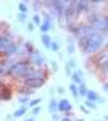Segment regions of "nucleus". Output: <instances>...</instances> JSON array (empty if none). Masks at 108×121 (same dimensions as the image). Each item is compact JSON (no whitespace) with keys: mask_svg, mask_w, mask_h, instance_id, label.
I'll return each mask as SVG.
<instances>
[{"mask_svg":"<svg viewBox=\"0 0 108 121\" xmlns=\"http://www.w3.org/2000/svg\"><path fill=\"white\" fill-rule=\"evenodd\" d=\"M105 44V36L102 34V32H92L89 36H84V37L78 39V47L81 48L82 53H95V52H99L102 45Z\"/></svg>","mask_w":108,"mask_h":121,"instance_id":"nucleus-1","label":"nucleus"},{"mask_svg":"<svg viewBox=\"0 0 108 121\" xmlns=\"http://www.w3.org/2000/svg\"><path fill=\"white\" fill-rule=\"evenodd\" d=\"M32 69V66L29 63V60H21V61H15L13 65L8 68V73L10 76H15V78H26V74Z\"/></svg>","mask_w":108,"mask_h":121,"instance_id":"nucleus-2","label":"nucleus"},{"mask_svg":"<svg viewBox=\"0 0 108 121\" xmlns=\"http://www.w3.org/2000/svg\"><path fill=\"white\" fill-rule=\"evenodd\" d=\"M44 5L45 7H52V8H53V13L56 15V18L63 19L65 8H66V2H61V0H58V2H45Z\"/></svg>","mask_w":108,"mask_h":121,"instance_id":"nucleus-3","label":"nucleus"},{"mask_svg":"<svg viewBox=\"0 0 108 121\" xmlns=\"http://www.w3.org/2000/svg\"><path fill=\"white\" fill-rule=\"evenodd\" d=\"M45 84V78H34V79H27V81H24V86L26 87H29V89H39V87H42Z\"/></svg>","mask_w":108,"mask_h":121,"instance_id":"nucleus-4","label":"nucleus"},{"mask_svg":"<svg viewBox=\"0 0 108 121\" xmlns=\"http://www.w3.org/2000/svg\"><path fill=\"white\" fill-rule=\"evenodd\" d=\"M71 110H73V105L68 99H60L58 100V112L60 113H69L71 115Z\"/></svg>","mask_w":108,"mask_h":121,"instance_id":"nucleus-5","label":"nucleus"},{"mask_svg":"<svg viewBox=\"0 0 108 121\" xmlns=\"http://www.w3.org/2000/svg\"><path fill=\"white\" fill-rule=\"evenodd\" d=\"M31 61H32L36 66H45V63H47V58H45V56L42 55L40 52H37V50H36V52L31 55Z\"/></svg>","mask_w":108,"mask_h":121,"instance_id":"nucleus-6","label":"nucleus"},{"mask_svg":"<svg viewBox=\"0 0 108 121\" xmlns=\"http://www.w3.org/2000/svg\"><path fill=\"white\" fill-rule=\"evenodd\" d=\"M10 99H11V89L7 84H3L0 81V100H7L8 102Z\"/></svg>","mask_w":108,"mask_h":121,"instance_id":"nucleus-7","label":"nucleus"},{"mask_svg":"<svg viewBox=\"0 0 108 121\" xmlns=\"http://www.w3.org/2000/svg\"><path fill=\"white\" fill-rule=\"evenodd\" d=\"M74 15H78V13H76V2H69V3L66 2V8H65V18L69 21V19H71Z\"/></svg>","mask_w":108,"mask_h":121,"instance_id":"nucleus-8","label":"nucleus"},{"mask_svg":"<svg viewBox=\"0 0 108 121\" xmlns=\"http://www.w3.org/2000/svg\"><path fill=\"white\" fill-rule=\"evenodd\" d=\"M90 7H92V3L90 2H76V13L78 15H81V13H89L90 11Z\"/></svg>","mask_w":108,"mask_h":121,"instance_id":"nucleus-9","label":"nucleus"},{"mask_svg":"<svg viewBox=\"0 0 108 121\" xmlns=\"http://www.w3.org/2000/svg\"><path fill=\"white\" fill-rule=\"evenodd\" d=\"M86 100L95 102L97 105H99V103H103V102H105V100H103V99H102V97H100V95L95 92V91H90V89H89V92H87V97H86Z\"/></svg>","mask_w":108,"mask_h":121,"instance_id":"nucleus-10","label":"nucleus"},{"mask_svg":"<svg viewBox=\"0 0 108 121\" xmlns=\"http://www.w3.org/2000/svg\"><path fill=\"white\" fill-rule=\"evenodd\" d=\"M71 79H73V82L76 84V86H79V84L84 82V73H82L81 69H74L73 74H71Z\"/></svg>","mask_w":108,"mask_h":121,"instance_id":"nucleus-11","label":"nucleus"},{"mask_svg":"<svg viewBox=\"0 0 108 121\" xmlns=\"http://www.w3.org/2000/svg\"><path fill=\"white\" fill-rule=\"evenodd\" d=\"M19 52V47L16 45V44H10L8 47H7V48H5V50H3V53H5V55H15V53H18Z\"/></svg>","mask_w":108,"mask_h":121,"instance_id":"nucleus-12","label":"nucleus"},{"mask_svg":"<svg viewBox=\"0 0 108 121\" xmlns=\"http://www.w3.org/2000/svg\"><path fill=\"white\" fill-rule=\"evenodd\" d=\"M27 112V105H21L19 108H16L15 110V113H13V118H21V116H24Z\"/></svg>","mask_w":108,"mask_h":121,"instance_id":"nucleus-13","label":"nucleus"},{"mask_svg":"<svg viewBox=\"0 0 108 121\" xmlns=\"http://www.w3.org/2000/svg\"><path fill=\"white\" fill-rule=\"evenodd\" d=\"M10 44H11V40H10L8 36H0V50H2V52H3Z\"/></svg>","mask_w":108,"mask_h":121,"instance_id":"nucleus-14","label":"nucleus"},{"mask_svg":"<svg viewBox=\"0 0 108 121\" xmlns=\"http://www.w3.org/2000/svg\"><path fill=\"white\" fill-rule=\"evenodd\" d=\"M50 28H52V21L44 19V21H42V24H40V31H42V34H48Z\"/></svg>","mask_w":108,"mask_h":121,"instance_id":"nucleus-15","label":"nucleus"},{"mask_svg":"<svg viewBox=\"0 0 108 121\" xmlns=\"http://www.w3.org/2000/svg\"><path fill=\"white\" fill-rule=\"evenodd\" d=\"M40 40H42V44H44L45 48H50V47H52V37H50L48 34H42Z\"/></svg>","mask_w":108,"mask_h":121,"instance_id":"nucleus-16","label":"nucleus"},{"mask_svg":"<svg viewBox=\"0 0 108 121\" xmlns=\"http://www.w3.org/2000/svg\"><path fill=\"white\" fill-rule=\"evenodd\" d=\"M78 91H79V95H81V97H87V92H89V89H87V86H86L84 82L78 86Z\"/></svg>","mask_w":108,"mask_h":121,"instance_id":"nucleus-17","label":"nucleus"},{"mask_svg":"<svg viewBox=\"0 0 108 121\" xmlns=\"http://www.w3.org/2000/svg\"><path fill=\"white\" fill-rule=\"evenodd\" d=\"M48 110H50L52 113L58 112V102H56V99H52V100H50V103H48Z\"/></svg>","mask_w":108,"mask_h":121,"instance_id":"nucleus-18","label":"nucleus"},{"mask_svg":"<svg viewBox=\"0 0 108 121\" xmlns=\"http://www.w3.org/2000/svg\"><path fill=\"white\" fill-rule=\"evenodd\" d=\"M18 10H19V13L26 15L27 11H29V7H27V3H26V2H19V3H18Z\"/></svg>","mask_w":108,"mask_h":121,"instance_id":"nucleus-19","label":"nucleus"},{"mask_svg":"<svg viewBox=\"0 0 108 121\" xmlns=\"http://www.w3.org/2000/svg\"><path fill=\"white\" fill-rule=\"evenodd\" d=\"M69 92L73 94V97H74V99H78V97H79V91H78V86H76L74 82L69 84Z\"/></svg>","mask_w":108,"mask_h":121,"instance_id":"nucleus-20","label":"nucleus"},{"mask_svg":"<svg viewBox=\"0 0 108 121\" xmlns=\"http://www.w3.org/2000/svg\"><path fill=\"white\" fill-rule=\"evenodd\" d=\"M74 42H73V39H68V48H66V52H68V55H73L74 53Z\"/></svg>","mask_w":108,"mask_h":121,"instance_id":"nucleus-21","label":"nucleus"},{"mask_svg":"<svg viewBox=\"0 0 108 121\" xmlns=\"http://www.w3.org/2000/svg\"><path fill=\"white\" fill-rule=\"evenodd\" d=\"M26 52L27 53H29V55H32V53H34V52H36V47L32 45V44H31V42H26Z\"/></svg>","mask_w":108,"mask_h":121,"instance_id":"nucleus-22","label":"nucleus"},{"mask_svg":"<svg viewBox=\"0 0 108 121\" xmlns=\"http://www.w3.org/2000/svg\"><path fill=\"white\" fill-rule=\"evenodd\" d=\"M42 99H34V100H29L27 103V107H31V108H34V107H39V103H40Z\"/></svg>","mask_w":108,"mask_h":121,"instance_id":"nucleus-23","label":"nucleus"},{"mask_svg":"<svg viewBox=\"0 0 108 121\" xmlns=\"http://www.w3.org/2000/svg\"><path fill=\"white\" fill-rule=\"evenodd\" d=\"M32 24H34V26H36V24L40 26V24H42V18H40L39 15H34V16H32Z\"/></svg>","mask_w":108,"mask_h":121,"instance_id":"nucleus-24","label":"nucleus"},{"mask_svg":"<svg viewBox=\"0 0 108 121\" xmlns=\"http://www.w3.org/2000/svg\"><path fill=\"white\" fill-rule=\"evenodd\" d=\"M100 68H102V71H103V73H107V74H108V58L102 63V65H100Z\"/></svg>","mask_w":108,"mask_h":121,"instance_id":"nucleus-25","label":"nucleus"},{"mask_svg":"<svg viewBox=\"0 0 108 121\" xmlns=\"http://www.w3.org/2000/svg\"><path fill=\"white\" fill-rule=\"evenodd\" d=\"M39 113H40V107H34V108H31V115H32V118L37 116Z\"/></svg>","mask_w":108,"mask_h":121,"instance_id":"nucleus-26","label":"nucleus"},{"mask_svg":"<svg viewBox=\"0 0 108 121\" xmlns=\"http://www.w3.org/2000/svg\"><path fill=\"white\" fill-rule=\"evenodd\" d=\"M65 71H66V76H68V78H71V74H73V71H74V69H71L69 65L66 63V65H65Z\"/></svg>","mask_w":108,"mask_h":121,"instance_id":"nucleus-27","label":"nucleus"},{"mask_svg":"<svg viewBox=\"0 0 108 121\" xmlns=\"http://www.w3.org/2000/svg\"><path fill=\"white\" fill-rule=\"evenodd\" d=\"M50 50H52V52H58V50H60V44H58V42H52Z\"/></svg>","mask_w":108,"mask_h":121,"instance_id":"nucleus-28","label":"nucleus"},{"mask_svg":"<svg viewBox=\"0 0 108 121\" xmlns=\"http://www.w3.org/2000/svg\"><path fill=\"white\" fill-rule=\"evenodd\" d=\"M21 92L29 97V95H32V94H34V89H29V87H27V89H21Z\"/></svg>","mask_w":108,"mask_h":121,"instance_id":"nucleus-29","label":"nucleus"},{"mask_svg":"<svg viewBox=\"0 0 108 121\" xmlns=\"http://www.w3.org/2000/svg\"><path fill=\"white\" fill-rule=\"evenodd\" d=\"M86 107H89V108H97V103L95 102H90V100H86Z\"/></svg>","mask_w":108,"mask_h":121,"instance_id":"nucleus-30","label":"nucleus"},{"mask_svg":"<svg viewBox=\"0 0 108 121\" xmlns=\"http://www.w3.org/2000/svg\"><path fill=\"white\" fill-rule=\"evenodd\" d=\"M26 19H27L26 15H23V13H18V21H19V23H24Z\"/></svg>","mask_w":108,"mask_h":121,"instance_id":"nucleus-31","label":"nucleus"},{"mask_svg":"<svg viewBox=\"0 0 108 121\" xmlns=\"http://www.w3.org/2000/svg\"><path fill=\"white\" fill-rule=\"evenodd\" d=\"M66 63H68V65H69V68H71V69H74V66H76V60H69V61H66Z\"/></svg>","mask_w":108,"mask_h":121,"instance_id":"nucleus-32","label":"nucleus"},{"mask_svg":"<svg viewBox=\"0 0 108 121\" xmlns=\"http://www.w3.org/2000/svg\"><path fill=\"white\" fill-rule=\"evenodd\" d=\"M27 100H29V97H21V99H19L18 102L21 103V105H26V102H27Z\"/></svg>","mask_w":108,"mask_h":121,"instance_id":"nucleus-33","label":"nucleus"},{"mask_svg":"<svg viewBox=\"0 0 108 121\" xmlns=\"http://www.w3.org/2000/svg\"><path fill=\"white\" fill-rule=\"evenodd\" d=\"M34 28H36V26H34L32 23H27V31H34Z\"/></svg>","mask_w":108,"mask_h":121,"instance_id":"nucleus-34","label":"nucleus"},{"mask_svg":"<svg viewBox=\"0 0 108 121\" xmlns=\"http://www.w3.org/2000/svg\"><path fill=\"white\" fill-rule=\"evenodd\" d=\"M81 112L82 113H89V110H87V107H86V105H81Z\"/></svg>","mask_w":108,"mask_h":121,"instance_id":"nucleus-35","label":"nucleus"},{"mask_svg":"<svg viewBox=\"0 0 108 121\" xmlns=\"http://www.w3.org/2000/svg\"><path fill=\"white\" fill-rule=\"evenodd\" d=\"M5 73H7V71H5V68H3V66L0 65V78H2V76L5 74Z\"/></svg>","mask_w":108,"mask_h":121,"instance_id":"nucleus-36","label":"nucleus"},{"mask_svg":"<svg viewBox=\"0 0 108 121\" xmlns=\"http://www.w3.org/2000/svg\"><path fill=\"white\" fill-rule=\"evenodd\" d=\"M108 31V16H105V32Z\"/></svg>","mask_w":108,"mask_h":121,"instance_id":"nucleus-37","label":"nucleus"},{"mask_svg":"<svg viewBox=\"0 0 108 121\" xmlns=\"http://www.w3.org/2000/svg\"><path fill=\"white\" fill-rule=\"evenodd\" d=\"M56 92H58V94H65V89H63V87H58Z\"/></svg>","mask_w":108,"mask_h":121,"instance_id":"nucleus-38","label":"nucleus"},{"mask_svg":"<svg viewBox=\"0 0 108 121\" xmlns=\"http://www.w3.org/2000/svg\"><path fill=\"white\" fill-rule=\"evenodd\" d=\"M52 68H53V69H58V65H56V61H52Z\"/></svg>","mask_w":108,"mask_h":121,"instance_id":"nucleus-39","label":"nucleus"},{"mask_svg":"<svg viewBox=\"0 0 108 121\" xmlns=\"http://www.w3.org/2000/svg\"><path fill=\"white\" fill-rule=\"evenodd\" d=\"M103 91H105V92H108V82L103 84Z\"/></svg>","mask_w":108,"mask_h":121,"instance_id":"nucleus-40","label":"nucleus"},{"mask_svg":"<svg viewBox=\"0 0 108 121\" xmlns=\"http://www.w3.org/2000/svg\"><path fill=\"white\" fill-rule=\"evenodd\" d=\"M61 121H71V118H63Z\"/></svg>","mask_w":108,"mask_h":121,"instance_id":"nucleus-41","label":"nucleus"},{"mask_svg":"<svg viewBox=\"0 0 108 121\" xmlns=\"http://www.w3.org/2000/svg\"><path fill=\"white\" fill-rule=\"evenodd\" d=\"M97 121H108V116H105V120H97Z\"/></svg>","mask_w":108,"mask_h":121,"instance_id":"nucleus-42","label":"nucleus"},{"mask_svg":"<svg viewBox=\"0 0 108 121\" xmlns=\"http://www.w3.org/2000/svg\"><path fill=\"white\" fill-rule=\"evenodd\" d=\"M24 121H34V118H27V120H24Z\"/></svg>","mask_w":108,"mask_h":121,"instance_id":"nucleus-43","label":"nucleus"},{"mask_svg":"<svg viewBox=\"0 0 108 121\" xmlns=\"http://www.w3.org/2000/svg\"><path fill=\"white\" fill-rule=\"evenodd\" d=\"M76 121H84V120H82V118H81V120H76Z\"/></svg>","mask_w":108,"mask_h":121,"instance_id":"nucleus-44","label":"nucleus"}]
</instances>
